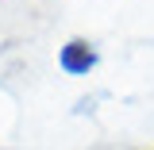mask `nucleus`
<instances>
[{
    "instance_id": "f257e3e1",
    "label": "nucleus",
    "mask_w": 154,
    "mask_h": 150,
    "mask_svg": "<svg viewBox=\"0 0 154 150\" xmlns=\"http://www.w3.org/2000/svg\"><path fill=\"white\" fill-rule=\"evenodd\" d=\"M96 62H100V54H96V46L89 38H69V42L62 46V54H58V66H62L66 73H73V77L96 69Z\"/></svg>"
}]
</instances>
